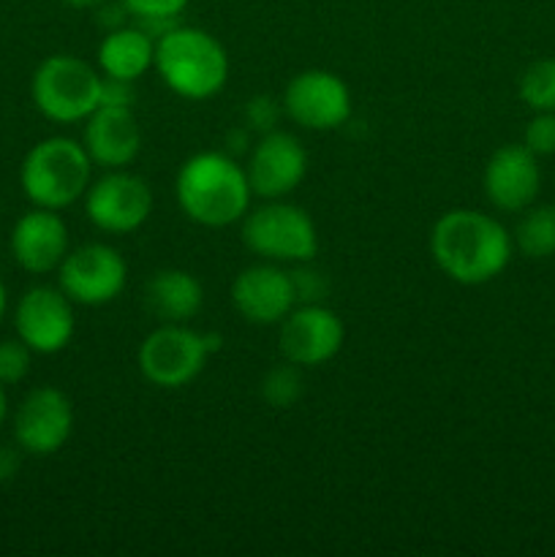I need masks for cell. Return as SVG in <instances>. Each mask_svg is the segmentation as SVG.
Returning <instances> with one entry per match:
<instances>
[{"label": "cell", "mask_w": 555, "mask_h": 557, "mask_svg": "<svg viewBox=\"0 0 555 557\" xmlns=\"http://www.w3.org/2000/svg\"><path fill=\"white\" fill-rule=\"evenodd\" d=\"M515 243L504 223L468 207L444 212L430 228V256L449 281L484 286L509 267Z\"/></svg>", "instance_id": "6da1fadb"}, {"label": "cell", "mask_w": 555, "mask_h": 557, "mask_svg": "<svg viewBox=\"0 0 555 557\" xmlns=\"http://www.w3.org/2000/svg\"><path fill=\"white\" fill-rule=\"evenodd\" d=\"M174 196L185 218L207 228H226L243 221L254 190L237 158L205 150L185 158L177 169Z\"/></svg>", "instance_id": "7a4b0ae2"}, {"label": "cell", "mask_w": 555, "mask_h": 557, "mask_svg": "<svg viewBox=\"0 0 555 557\" xmlns=\"http://www.w3.org/2000/svg\"><path fill=\"white\" fill-rule=\"evenodd\" d=\"M163 85L185 101H207L226 87L229 54L205 27L177 25L156 41V65Z\"/></svg>", "instance_id": "3957f363"}, {"label": "cell", "mask_w": 555, "mask_h": 557, "mask_svg": "<svg viewBox=\"0 0 555 557\" xmlns=\"http://www.w3.org/2000/svg\"><path fill=\"white\" fill-rule=\"evenodd\" d=\"M92 161L85 145L69 136H49L36 141L22 158L20 185L33 207L65 210L90 188Z\"/></svg>", "instance_id": "277c9868"}, {"label": "cell", "mask_w": 555, "mask_h": 557, "mask_svg": "<svg viewBox=\"0 0 555 557\" xmlns=\"http://www.w3.org/2000/svg\"><path fill=\"white\" fill-rule=\"evenodd\" d=\"M101 71L76 54H49L33 71L30 98L52 123H85L101 107Z\"/></svg>", "instance_id": "5b68a950"}, {"label": "cell", "mask_w": 555, "mask_h": 557, "mask_svg": "<svg viewBox=\"0 0 555 557\" xmlns=\"http://www.w3.org/2000/svg\"><path fill=\"white\" fill-rule=\"evenodd\" d=\"M239 237L259 259L272 264H308L319 253V232L303 207L270 199L245 212Z\"/></svg>", "instance_id": "8992f818"}, {"label": "cell", "mask_w": 555, "mask_h": 557, "mask_svg": "<svg viewBox=\"0 0 555 557\" xmlns=\"http://www.w3.org/2000/svg\"><path fill=\"white\" fill-rule=\"evenodd\" d=\"M221 337L190 330L188 324H161L136 351V368L158 389H183L205 370L207 357L221 346Z\"/></svg>", "instance_id": "52a82bcc"}, {"label": "cell", "mask_w": 555, "mask_h": 557, "mask_svg": "<svg viewBox=\"0 0 555 557\" xmlns=\"http://www.w3.org/2000/svg\"><path fill=\"white\" fill-rule=\"evenodd\" d=\"M82 201H85L87 221L98 232L112 234V237L139 232L156 205L150 183L125 169H107L103 177L90 183Z\"/></svg>", "instance_id": "ba28073f"}, {"label": "cell", "mask_w": 555, "mask_h": 557, "mask_svg": "<svg viewBox=\"0 0 555 557\" xmlns=\"http://www.w3.org/2000/svg\"><path fill=\"white\" fill-rule=\"evenodd\" d=\"M128 264L118 248L87 243L69 250L58 267V286L65 297L82 308H101L123 294Z\"/></svg>", "instance_id": "9c48e42d"}, {"label": "cell", "mask_w": 555, "mask_h": 557, "mask_svg": "<svg viewBox=\"0 0 555 557\" xmlns=\"http://www.w3.org/2000/svg\"><path fill=\"white\" fill-rule=\"evenodd\" d=\"M283 114L305 131H337L351 120V90L337 74L308 69L292 76L281 98Z\"/></svg>", "instance_id": "30bf717a"}, {"label": "cell", "mask_w": 555, "mask_h": 557, "mask_svg": "<svg viewBox=\"0 0 555 557\" xmlns=\"http://www.w3.org/2000/svg\"><path fill=\"white\" fill-rule=\"evenodd\" d=\"M74 433V406L58 386H36L14 413V441L33 457L58 455Z\"/></svg>", "instance_id": "8fae6325"}, {"label": "cell", "mask_w": 555, "mask_h": 557, "mask_svg": "<svg viewBox=\"0 0 555 557\" xmlns=\"http://www.w3.org/2000/svg\"><path fill=\"white\" fill-rule=\"evenodd\" d=\"M278 332V348L283 359L297 368H321L341 354L346 341V326L337 319L335 310L321 302L297 305Z\"/></svg>", "instance_id": "7c38bea8"}, {"label": "cell", "mask_w": 555, "mask_h": 557, "mask_svg": "<svg viewBox=\"0 0 555 557\" xmlns=\"http://www.w3.org/2000/svg\"><path fill=\"white\" fill-rule=\"evenodd\" d=\"M16 337L33 354H58L74 341V302L60 286H33L20 297L14 310Z\"/></svg>", "instance_id": "4fadbf2b"}, {"label": "cell", "mask_w": 555, "mask_h": 557, "mask_svg": "<svg viewBox=\"0 0 555 557\" xmlns=\"http://www.w3.org/2000/svg\"><path fill=\"white\" fill-rule=\"evenodd\" d=\"M245 174L254 196L264 201L283 199L297 190L308 174V152L288 131H267L248 150Z\"/></svg>", "instance_id": "5bb4252c"}, {"label": "cell", "mask_w": 555, "mask_h": 557, "mask_svg": "<svg viewBox=\"0 0 555 557\" xmlns=\"http://www.w3.org/2000/svg\"><path fill=\"white\" fill-rule=\"evenodd\" d=\"M234 310L248 324L278 326L294 308H297V292H294L292 272L281 270L272 261L245 267L232 281Z\"/></svg>", "instance_id": "9a60e30c"}, {"label": "cell", "mask_w": 555, "mask_h": 557, "mask_svg": "<svg viewBox=\"0 0 555 557\" xmlns=\"http://www.w3.org/2000/svg\"><path fill=\"white\" fill-rule=\"evenodd\" d=\"M482 188L490 205L501 212H522L536 205L542 190L539 158L526 145H504L488 158Z\"/></svg>", "instance_id": "2e32d148"}, {"label": "cell", "mask_w": 555, "mask_h": 557, "mask_svg": "<svg viewBox=\"0 0 555 557\" xmlns=\"http://www.w3.org/2000/svg\"><path fill=\"white\" fill-rule=\"evenodd\" d=\"M69 250V226L58 210L36 207L11 228V256L27 275L58 272Z\"/></svg>", "instance_id": "e0dca14e"}, {"label": "cell", "mask_w": 555, "mask_h": 557, "mask_svg": "<svg viewBox=\"0 0 555 557\" xmlns=\"http://www.w3.org/2000/svg\"><path fill=\"white\" fill-rule=\"evenodd\" d=\"M92 166L125 169L141 152V125L134 107H98L85 120L82 136Z\"/></svg>", "instance_id": "ac0fdd59"}, {"label": "cell", "mask_w": 555, "mask_h": 557, "mask_svg": "<svg viewBox=\"0 0 555 557\" xmlns=\"http://www.w3.org/2000/svg\"><path fill=\"white\" fill-rule=\"evenodd\" d=\"M145 305L161 324H188L205 305V288L194 272L166 267L147 281Z\"/></svg>", "instance_id": "d6986e66"}, {"label": "cell", "mask_w": 555, "mask_h": 557, "mask_svg": "<svg viewBox=\"0 0 555 557\" xmlns=\"http://www.w3.org/2000/svg\"><path fill=\"white\" fill-rule=\"evenodd\" d=\"M98 71L109 79L136 82L156 65V41L139 25H123L103 33L96 49Z\"/></svg>", "instance_id": "ffe728a7"}, {"label": "cell", "mask_w": 555, "mask_h": 557, "mask_svg": "<svg viewBox=\"0 0 555 557\" xmlns=\"http://www.w3.org/2000/svg\"><path fill=\"white\" fill-rule=\"evenodd\" d=\"M511 243L526 259L542 261L555 256V205H531L522 210Z\"/></svg>", "instance_id": "44dd1931"}, {"label": "cell", "mask_w": 555, "mask_h": 557, "mask_svg": "<svg viewBox=\"0 0 555 557\" xmlns=\"http://www.w3.org/2000/svg\"><path fill=\"white\" fill-rule=\"evenodd\" d=\"M517 96L531 112H555V58L528 65L517 82Z\"/></svg>", "instance_id": "7402d4cb"}, {"label": "cell", "mask_w": 555, "mask_h": 557, "mask_svg": "<svg viewBox=\"0 0 555 557\" xmlns=\"http://www.w3.org/2000/svg\"><path fill=\"white\" fill-rule=\"evenodd\" d=\"M305 392V381H303V368L292 362L275 364L264 373L261 379V397L270 408L275 411H286V408L297 406V400L303 397Z\"/></svg>", "instance_id": "603a6c76"}, {"label": "cell", "mask_w": 555, "mask_h": 557, "mask_svg": "<svg viewBox=\"0 0 555 557\" xmlns=\"http://www.w3.org/2000/svg\"><path fill=\"white\" fill-rule=\"evenodd\" d=\"M33 364V351L20 341V337H11V341H0V384L14 386L20 381L27 379Z\"/></svg>", "instance_id": "cb8c5ba5"}, {"label": "cell", "mask_w": 555, "mask_h": 557, "mask_svg": "<svg viewBox=\"0 0 555 557\" xmlns=\"http://www.w3.org/2000/svg\"><path fill=\"white\" fill-rule=\"evenodd\" d=\"M522 145L536 158L555 156V112H533L522 134Z\"/></svg>", "instance_id": "d4e9b609"}, {"label": "cell", "mask_w": 555, "mask_h": 557, "mask_svg": "<svg viewBox=\"0 0 555 557\" xmlns=\"http://www.w3.org/2000/svg\"><path fill=\"white\" fill-rule=\"evenodd\" d=\"M281 103L272 96H254L243 107V123L250 134H267V131L278 128V117H281Z\"/></svg>", "instance_id": "484cf974"}, {"label": "cell", "mask_w": 555, "mask_h": 557, "mask_svg": "<svg viewBox=\"0 0 555 557\" xmlns=\"http://www.w3.org/2000/svg\"><path fill=\"white\" fill-rule=\"evenodd\" d=\"M134 22L139 20H180L190 0H120Z\"/></svg>", "instance_id": "4316f807"}, {"label": "cell", "mask_w": 555, "mask_h": 557, "mask_svg": "<svg viewBox=\"0 0 555 557\" xmlns=\"http://www.w3.org/2000/svg\"><path fill=\"white\" fill-rule=\"evenodd\" d=\"M294 281V292H297V305H310V302H321L326 294V281L324 272L310 270V267H299V270L292 272Z\"/></svg>", "instance_id": "83f0119b"}, {"label": "cell", "mask_w": 555, "mask_h": 557, "mask_svg": "<svg viewBox=\"0 0 555 557\" xmlns=\"http://www.w3.org/2000/svg\"><path fill=\"white\" fill-rule=\"evenodd\" d=\"M134 85H136V82L109 79V76H103V82H101V107H134V98H136Z\"/></svg>", "instance_id": "f1b7e54d"}, {"label": "cell", "mask_w": 555, "mask_h": 557, "mask_svg": "<svg viewBox=\"0 0 555 557\" xmlns=\"http://www.w3.org/2000/svg\"><path fill=\"white\" fill-rule=\"evenodd\" d=\"M20 449V446H16ZM14 446H5L0 444V484L11 482V479L20 473V466H22V457L20 451H16Z\"/></svg>", "instance_id": "f546056e"}, {"label": "cell", "mask_w": 555, "mask_h": 557, "mask_svg": "<svg viewBox=\"0 0 555 557\" xmlns=\"http://www.w3.org/2000/svg\"><path fill=\"white\" fill-rule=\"evenodd\" d=\"M5 419H9V395H5V386L0 384V430H3Z\"/></svg>", "instance_id": "4dcf8cb0"}, {"label": "cell", "mask_w": 555, "mask_h": 557, "mask_svg": "<svg viewBox=\"0 0 555 557\" xmlns=\"http://www.w3.org/2000/svg\"><path fill=\"white\" fill-rule=\"evenodd\" d=\"M60 3H65L69 9H96L103 0H60Z\"/></svg>", "instance_id": "1f68e13d"}, {"label": "cell", "mask_w": 555, "mask_h": 557, "mask_svg": "<svg viewBox=\"0 0 555 557\" xmlns=\"http://www.w3.org/2000/svg\"><path fill=\"white\" fill-rule=\"evenodd\" d=\"M5 310H9V292H5L3 281H0V324H3L5 319Z\"/></svg>", "instance_id": "d6a6232c"}]
</instances>
